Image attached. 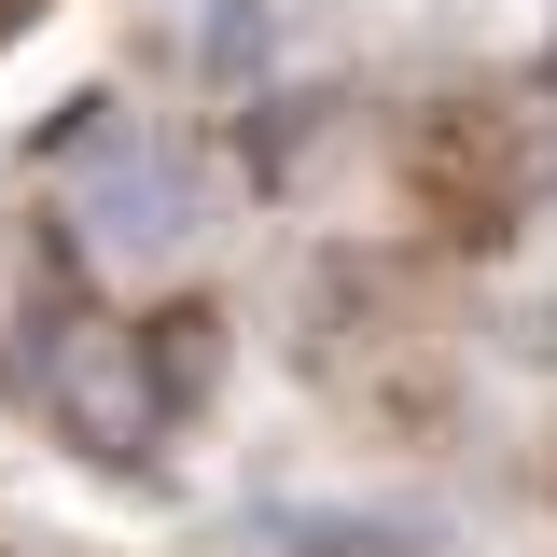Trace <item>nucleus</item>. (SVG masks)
<instances>
[{
	"label": "nucleus",
	"instance_id": "obj_2",
	"mask_svg": "<svg viewBox=\"0 0 557 557\" xmlns=\"http://www.w3.org/2000/svg\"><path fill=\"white\" fill-rule=\"evenodd\" d=\"M139 376H153L168 418H196L209 376H223V307H153V321H139Z\"/></svg>",
	"mask_w": 557,
	"mask_h": 557
},
{
	"label": "nucleus",
	"instance_id": "obj_1",
	"mask_svg": "<svg viewBox=\"0 0 557 557\" xmlns=\"http://www.w3.org/2000/svg\"><path fill=\"white\" fill-rule=\"evenodd\" d=\"M14 376L42 391V418H57L84 460H153V432H168L153 376H139V321H98V307H42V321L14 335Z\"/></svg>",
	"mask_w": 557,
	"mask_h": 557
},
{
	"label": "nucleus",
	"instance_id": "obj_3",
	"mask_svg": "<svg viewBox=\"0 0 557 557\" xmlns=\"http://www.w3.org/2000/svg\"><path fill=\"white\" fill-rule=\"evenodd\" d=\"M307 139H321V98H251V112H237V168H251V182H278Z\"/></svg>",
	"mask_w": 557,
	"mask_h": 557
}]
</instances>
